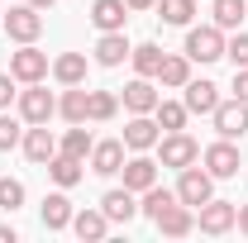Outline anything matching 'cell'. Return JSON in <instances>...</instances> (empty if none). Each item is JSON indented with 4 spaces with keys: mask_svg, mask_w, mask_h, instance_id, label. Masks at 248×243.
<instances>
[{
    "mask_svg": "<svg viewBox=\"0 0 248 243\" xmlns=\"http://www.w3.org/2000/svg\"><path fill=\"white\" fill-rule=\"evenodd\" d=\"M33 10H48V5H58V0H29Z\"/></svg>",
    "mask_w": 248,
    "mask_h": 243,
    "instance_id": "41",
    "label": "cell"
},
{
    "mask_svg": "<svg viewBox=\"0 0 248 243\" xmlns=\"http://www.w3.org/2000/svg\"><path fill=\"white\" fill-rule=\"evenodd\" d=\"M0 243H15V229L10 224H0Z\"/></svg>",
    "mask_w": 248,
    "mask_h": 243,
    "instance_id": "40",
    "label": "cell"
},
{
    "mask_svg": "<svg viewBox=\"0 0 248 243\" xmlns=\"http://www.w3.org/2000/svg\"><path fill=\"white\" fill-rule=\"evenodd\" d=\"M248 19V0H215V24L219 29H239Z\"/></svg>",
    "mask_w": 248,
    "mask_h": 243,
    "instance_id": "30",
    "label": "cell"
},
{
    "mask_svg": "<svg viewBox=\"0 0 248 243\" xmlns=\"http://www.w3.org/2000/svg\"><path fill=\"white\" fill-rule=\"evenodd\" d=\"M224 58L234 62V67H248V33H234V38L224 43Z\"/></svg>",
    "mask_w": 248,
    "mask_h": 243,
    "instance_id": "35",
    "label": "cell"
},
{
    "mask_svg": "<svg viewBox=\"0 0 248 243\" xmlns=\"http://www.w3.org/2000/svg\"><path fill=\"white\" fill-rule=\"evenodd\" d=\"M234 219H239V205H229V200H205L201 210H196V224H201V234H229L234 229Z\"/></svg>",
    "mask_w": 248,
    "mask_h": 243,
    "instance_id": "7",
    "label": "cell"
},
{
    "mask_svg": "<svg viewBox=\"0 0 248 243\" xmlns=\"http://www.w3.org/2000/svg\"><path fill=\"white\" fill-rule=\"evenodd\" d=\"M182 105L191 110V115H215V105H219V86L215 81H186L182 86Z\"/></svg>",
    "mask_w": 248,
    "mask_h": 243,
    "instance_id": "11",
    "label": "cell"
},
{
    "mask_svg": "<svg viewBox=\"0 0 248 243\" xmlns=\"http://www.w3.org/2000/svg\"><path fill=\"white\" fill-rule=\"evenodd\" d=\"M210 120H215L219 138H244L248 134V100H239V95H234V100H219Z\"/></svg>",
    "mask_w": 248,
    "mask_h": 243,
    "instance_id": "4",
    "label": "cell"
},
{
    "mask_svg": "<svg viewBox=\"0 0 248 243\" xmlns=\"http://www.w3.org/2000/svg\"><path fill=\"white\" fill-rule=\"evenodd\" d=\"M53 152H58V138H53V129H48V124H29V129H24V157L43 167Z\"/></svg>",
    "mask_w": 248,
    "mask_h": 243,
    "instance_id": "13",
    "label": "cell"
},
{
    "mask_svg": "<svg viewBox=\"0 0 248 243\" xmlns=\"http://www.w3.org/2000/svg\"><path fill=\"white\" fill-rule=\"evenodd\" d=\"M72 214L77 210H72V200L62 196V186H58V191L43 200V229H53V234H58V229H72Z\"/></svg>",
    "mask_w": 248,
    "mask_h": 243,
    "instance_id": "21",
    "label": "cell"
},
{
    "mask_svg": "<svg viewBox=\"0 0 248 243\" xmlns=\"http://www.w3.org/2000/svg\"><path fill=\"white\" fill-rule=\"evenodd\" d=\"M120 167H124V138H105V143L91 148V172L95 177H115Z\"/></svg>",
    "mask_w": 248,
    "mask_h": 243,
    "instance_id": "14",
    "label": "cell"
},
{
    "mask_svg": "<svg viewBox=\"0 0 248 243\" xmlns=\"http://www.w3.org/2000/svg\"><path fill=\"white\" fill-rule=\"evenodd\" d=\"M10 76L24 81V86H29V81H43V76H48V53H38L33 43H24V48L10 58Z\"/></svg>",
    "mask_w": 248,
    "mask_h": 243,
    "instance_id": "8",
    "label": "cell"
},
{
    "mask_svg": "<svg viewBox=\"0 0 248 243\" xmlns=\"http://www.w3.org/2000/svg\"><path fill=\"white\" fill-rule=\"evenodd\" d=\"M157 120H148V115H134V120L124 124V148H134V152H148L157 148Z\"/></svg>",
    "mask_w": 248,
    "mask_h": 243,
    "instance_id": "12",
    "label": "cell"
},
{
    "mask_svg": "<svg viewBox=\"0 0 248 243\" xmlns=\"http://www.w3.org/2000/svg\"><path fill=\"white\" fill-rule=\"evenodd\" d=\"M53 76H58L62 86H81L86 81V53H62L53 62Z\"/></svg>",
    "mask_w": 248,
    "mask_h": 243,
    "instance_id": "22",
    "label": "cell"
},
{
    "mask_svg": "<svg viewBox=\"0 0 248 243\" xmlns=\"http://www.w3.org/2000/svg\"><path fill=\"white\" fill-rule=\"evenodd\" d=\"M205 172L224 182V177H239V148H234V138H219L205 148Z\"/></svg>",
    "mask_w": 248,
    "mask_h": 243,
    "instance_id": "9",
    "label": "cell"
},
{
    "mask_svg": "<svg viewBox=\"0 0 248 243\" xmlns=\"http://www.w3.org/2000/svg\"><path fill=\"white\" fill-rule=\"evenodd\" d=\"M19 115H24V124H48L53 115H58L53 91H43L38 81H29V91H19Z\"/></svg>",
    "mask_w": 248,
    "mask_h": 243,
    "instance_id": "6",
    "label": "cell"
},
{
    "mask_svg": "<svg viewBox=\"0 0 248 243\" xmlns=\"http://www.w3.org/2000/svg\"><path fill=\"white\" fill-rule=\"evenodd\" d=\"M86 105H91V91H81V86H67V95L58 100V115L67 124H86Z\"/></svg>",
    "mask_w": 248,
    "mask_h": 243,
    "instance_id": "24",
    "label": "cell"
},
{
    "mask_svg": "<svg viewBox=\"0 0 248 243\" xmlns=\"http://www.w3.org/2000/svg\"><path fill=\"white\" fill-rule=\"evenodd\" d=\"M100 210H105L110 224H129V219L139 214V200H134V191L124 186V191H105V196H100Z\"/></svg>",
    "mask_w": 248,
    "mask_h": 243,
    "instance_id": "17",
    "label": "cell"
},
{
    "mask_svg": "<svg viewBox=\"0 0 248 243\" xmlns=\"http://www.w3.org/2000/svg\"><path fill=\"white\" fill-rule=\"evenodd\" d=\"M115 110H120V95H110V91H91L86 120H115Z\"/></svg>",
    "mask_w": 248,
    "mask_h": 243,
    "instance_id": "31",
    "label": "cell"
},
{
    "mask_svg": "<svg viewBox=\"0 0 248 243\" xmlns=\"http://www.w3.org/2000/svg\"><path fill=\"white\" fill-rule=\"evenodd\" d=\"M0 24H5V15H0Z\"/></svg>",
    "mask_w": 248,
    "mask_h": 243,
    "instance_id": "42",
    "label": "cell"
},
{
    "mask_svg": "<svg viewBox=\"0 0 248 243\" xmlns=\"http://www.w3.org/2000/svg\"><path fill=\"white\" fill-rule=\"evenodd\" d=\"M186 58L191 62H219L224 58V29H219V24L186 29Z\"/></svg>",
    "mask_w": 248,
    "mask_h": 243,
    "instance_id": "1",
    "label": "cell"
},
{
    "mask_svg": "<svg viewBox=\"0 0 248 243\" xmlns=\"http://www.w3.org/2000/svg\"><path fill=\"white\" fill-rule=\"evenodd\" d=\"M157 81L162 86H172V91H182L186 81H191V58H162V72H157Z\"/></svg>",
    "mask_w": 248,
    "mask_h": 243,
    "instance_id": "26",
    "label": "cell"
},
{
    "mask_svg": "<svg viewBox=\"0 0 248 243\" xmlns=\"http://www.w3.org/2000/svg\"><path fill=\"white\" fill-rule=\"evenodd\" d=\"M157 157H162V167H191V162H201V143L191 138V134H167V138H157Z\"/></svg>",
    "mask_w": 248,
    "mask_h": 243,
    "instance_id": "2",
    "label": "cell"
},
{
    "mask_svg": "<svg viewBox=\"0 0 248 243\" xmlns=\"http://www.w3.org/2000/svg\"><path fill=\"white\" fill-rule=\"evenodd\" d=\"M172 200H177V191H162V186H148V191H143V205H139V210L148 214V219H157V214L167 210Z\"/></svg>",
    "mask_w": 248,
    "mask_h": 243,
    "instance_id": "32",
    "label": "cell"
},
{
    "mask_svg": "<svg viewBox=\"0 0 248 243\" xmlns=\"http://www.w3.org/2000/svg\"><path fill=\"white\" fill-rule=\"evenodd\" d=\"M24 205V186L15 177H0V210H19Z\"/></svg>",
    "mask_w": 248,
    "mask_h": 243,
    "instance_id": "33",
    "label": "cell"
},
{
    "mask_svg": "<svg viewBox=\"0 0 248 243\" xmlns=\"http://www.w3.org/2000/svg\"><path fill=\"white\" fill-rule=\"evenodd\" d=\"M91 148H95V138L81 129V124H77V129H67V134H62V143H58V152H67V157H81V162L91 157Z\"/></svg>",
    "mask_w": 248,
    "mask_h": 243,
    "instance_id": "28",
    "label": "cell"
},
{
    "mask_svg": "<svg viewBox=\"0 0 248 243\" xmlns=\"http://www.w3.org/2000/svg\"><path fill=\"white\" fill-rule=\"evenodd\" d=\"M186 110L182 100H157V110H153V120H157V129L162 134H177V129H186Z\"/></svg>",
    "mask_w": 248,
    "mask_h": 243,
    "instance_id": "25",
    "label": "cell"
},
{
    "mask_svg": "<svg viewBox=\"0 0 248 243\" xmlns=\"http://www.w3.org/2000/svg\"><path fill=\"white\" fill-rule=\"evenodd\" d=\"M129 58H134V67H139V76H157V72H162V58H167V53H162L157 43H139V48H134Z\"/></svg>",
    "mask_w": 248,
    "mask_h": 243,
    "instance_id": "29",
    "label": "cell"
},
{
    "mask_svg": "<svg viewBox=\"0 0 248 243\" xmlns=\"http://www.w3.org/2000/svg\"><path fill=\"white\" fill-rule=\"evenodd\" d=\"M124 5H129V10H153L157 0H124Z\"/></svg>",
    "mask_w": 248,
    "mask_h": 243,
    "instance_id": "39",
    "label": "cell"
},
{
    "mask_svg": "<svg viewBox=\"0 0 248 243\" xmlns=\"http://www.w3.org/2000/svg\"><path fill=\"white\" fill-rule=\"evenodd\" d=\"M0 29L10 33L15 43H33L38 33H43V15L33 10V5H10V15H5V24Z\"/></svg>",
    "mask_w": 248,
    "mask_h": 243,
    "instance_id": "5",
    "label": "cell"
},
{
    "mask_svg": "<svg viewBox=\"0 0 248 243\" xmlns=\"http://www.w3.org/2000/svg\"><path fill=\"white\" fill-rule=\"evenodd\" d=\"M210 196H215V177H210V172H201L196 162H191V167H182V182H177V200H182V205H191V210H201V205H205Z\"/></svg>",
    "mask_w": 248,
    "mask_h": 243,
    "instance_id": "3",
    "label": "cell"
},
{
    "mask_svg": "<svg viewBox=\"0 0 248 243\" xmlns=\"http://www.w3.org/2000/svg\"><path fill=\"white\" fill-rule=\"evenodd\" d=\"M234 95L248 100V67H234Z\"/></svg>",
    "mask_w": 248,
    "mask_h": 243,
    "instance_id": "37",
    "label": "cell"
},
{
    "mask_svg": "<svg viewBox=\"0 0 248 243\" xmlns=\"http://www.w3.org/2000/svg\"><path fill=\"white\" fill-rule=\"evenodd\" d=\"M157 100H162V95L153 91V76H139V81L124 86V110H134V115H153Z\"/></svg>",
    "mask_w": 248,
    "mask_h": 243,
    "instance_id": "15",
    "label": "cell"
},
{
    "mask_svg": "<svg viewBox=\"0 0 248 243\" xmlns=\"http://www.w3.org/2000/svg\"><path fill=\"white\" fill-rule=\"evenodd\" d=\"M153 224H157V234H167V239H186V234L196 229V210H191V205H182V200H172V205L157 214Z\"/></svg>",
    "mask_w": 248,
    "mask_h": 243,
    "instance_id": "10",
    "label": "cell"
},
{
    "mask_svg": "<svg viewBox=\"0 0 248 243\" xmlns=\"http://www.w3.org/2000/svg\"><path fill=\"white\" fill-rule=\"evenodd\" d=\"M48 177L67 191V186H77L81 182V157H67V152H53L48 157Z\"/></svg>",
    "mask_w": 248,
    "mask_h": 243,
    "instance_id": "23",
    "label": "cell"
},
{
    "mask_svg": "<svg viewBox=\"0 0 248 243\" xmlns=\"http://www.w3.org/2000/svg\"><path fill=\"white\" fill-rule=\"evenodd\" d=\"M105 229H110L105 210H77V214H72V234H77L81 243H95V239H105Z\"/></svg>",
    "mask_w": 248,
    "mask_h": 243,
    "instance_id": "20",
    "label": "cell"
},
{
    "mask_svg": "<svg viewBox=\"0 0 248 243\" xmlns=\"http://www.w3.org/2000/svg\"><path fill=\"white\" fill-rule=\"evenodd\" d=\"M15 143H24V134H19V124H15L5 110H0V152H10Z\"/></svg>",
    "mask_w": 248,
    "mask_h": 243,
    "instance_id": "34",
    "label": "cell"
},
{
    "mask_svg": "<svg viewBox=\"0 0 248 243\" xmlns=\"http://www.w3.org/2000/svg\"><path fill=\"white\" fill-rule=\"evenodd\" d=\"M234 224H239V234H248V205H239V219Z\"/></svg>",
    "mask_w": 248,
    "mask_h": 243,
    "instance_id": "38",
    "label": "cell"
},
{
    "mask_svg": "<svg viewBox=\"0 0 248 243\" xmlns=\"http://www.w3.org/2000/svg\"><path fill=\"white\" fill-rule=\"evenodd\" d=\"M10 100H15V76L0 72V110H10Z\"/></svg>",
    "mask_w": 248,
    "mask_h": 243,
    "instance_id": "36",
    "label": "cell"
},
{
    "mask_svg": "<svg viewBox=\"0 0 248 243\" xmlns=\"http://www.w3.org/2000/svg\"><path fill=\"white\" fill-rule=\"evenodd\" d=\"M124 19H129V5H124V0H95V5H91V24L100 33L124 29Z\"/></svg>",
    "mask_w": 248,
    "mask_h": 243,
    "instance_id": "18",
    "label": "cell"
},
{
    "mask_svg": "<svg viewBox=\"0 0 248 243\" xmlns=\"http://www.w3.org/2000/svg\"><path fill=\"white\" fill-rule=\"evenodd\" d=\"M153 10L162 15V24H177V29H186V24H191V15H196V0H157Z\"/></svg>",
    "mask_w": 248,
    "mask_h": 243,
    "instance_id": "27",
    "label": "cell"
},
{
    "mask_svg": "<svg viewBox=\"0 0 248 243\" xmlns=\"http://www.w3.org/2000/svg\"><path fill=\"white\" fill-rule=\"evenodd\" d=\"M120 172H124V186H129L134 196H143L148 186H157V162L153 157H129Z\"/></svg>",
    "mask_w": 248,
    "mask_h": 243,
    "instance_id": "16",
    "label": "cell"
},
{
    "mask_svg": "<svg viewBox=\"0 0 248 243\" xmlns=\"http://www.w3.org/2000/svg\"><path fill=\"white\" fill-rule=\"evenodd\" d=\"M134 48H129V38H124V29H115V33H100V43H95V62L100 67H120L124 58H129Z\"/></svg>",
    "mask_w": 248,
    "mask_h": 243,
    "instance_id": "19",
    "label": "cell"
}]
</instances>
